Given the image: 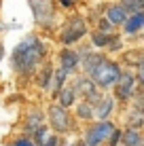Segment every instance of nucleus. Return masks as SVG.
Segmentation results:
<instances>
[{"label":"nucleus","instance_id":"1","mask_svg":"<svg viewBox=\"0 0 144 146\" xmlns=\"http://www.w3.org/2000/svg\"><path fill=\"white\" fill-rule=\"evenodd\" d=\"M49 59H51V42L40 34L32 32L26 34L19 42H15V47L9 53V68L17 76V83L26 87Z\"/></svg>","mask_w":144,"mask_h":146},{"label":"nucleus","instance_id":"2","mask_svg":"<svg viewBox=\"0 0 144 146\" xmlns=\"http://www.w3.org/2000/svg\"><path fill=\"white\" fill-rule=\"evenodd\" d=\"M89 23L85 19V15H83L81 11L76 13H68L64 15L62 23H59L55 36H53V42L57 44V47H78V44L83 42V40H87L89 36Z\"/></svg>","mask_w":144,"mask_h":146},{"label":"nucleus","instance_id":"3","mask_svg":"<svg viewBox=\"0 0 144 146\" xmlns=\"http://www.w3.org/2000/svg\"><path fill=\"white\" fill-rule=\"evenodd\" d=\"M30 13H32L34 26H36L38 34H47V36H55L59 23L64 19V13L57 9L55 0H28Z\"/></svg>","mask_w":144,"mask_h":146},{"label":"nucleus","instance_id":"4","mask_svg":"<svg viewBox=\"0 0 144 146\" xmlns=\"http://www.w3.org/2000/svg\"><path fill=\"white\" fill-rule=\"evenodd\" d=\"M44 117H47V127L51 133L57 135H78L81 133V125L74 121L72 112L62 108L57 102H47L44 106Z\"/></svg>","mask_w":144,"mask_h":146},{"label":"nucleus","instance_id":"5","mask_svg":"<svg viewBox=\"0 0 144 146\" xmlns=\"http://www.w3.org/2000/svg\"><path fill=\"white\" fill-rule=\"evenodd\" d=\"M117 127H119V123L115 119H110V121H91V123H87V125L81 127L78 138L87 146H106L112 131H115Z\"/></svg>","mask_w":144,"mask_h":146},{"label":"nucleus","instance_id":"6","mask_svg":"<svg viewBox=\"0 0 144 146\" xmlns=\"http://www.w3.org/2000/svg\"><path fill=\"white\" fill-rule=\"evenodd\" d=\"M121 70L123 68H121V64H119L117 57H106L100 66L89 74V78L93 80V85H96L100 91L110 93V89L115 87V83L119 80V76H121Z\"/></svg>","mask_w":144,"mask_h":146},{"label":"nucleus","instance_id":"7","mask_svg":"<svg viewBox=\"0 0 144 146\" xmlns=\"http://www.w3.org/2000/svg\"><path fill=\"white\" fill-rule=\"evenodd\" d=\"M136 89H138V80H136V74H133V70H125V68H123L119 80L115 83V87L110 89V95L115 98L119 112L129 106V102H131L133 93H136Z\"/></svg>","mask_w":144,"mask_h":146},{"label":"nucleus","instance_id":"8","mask_svg":"<svg viewBox=\"0 0 144 146\" xmlns=\"http://www.w3.org/2000/svg\"><path fill=\"white\" fill-rule=\"evenodd\" d=\"M47 125V117H44V108L38 104H28L21 110V119H19V133L32 135L38 127Z\"/></svg>","mask_w":144,"mask_h":146},{"label":"nucleus","instance_id":"9","mask_svg":"<svg viewBox=\"0 0 144 146\" xmlns=\"http://www.w3.org/2000/svg\"><path fill=\"white\" fill-rule=\"evenodd\" d=\"M121 36L125 38V42H140L144 36V11L142 13H131L129 17L125 19V23L121 26Z\"/></svg>","mask_w":144,"mask_h":146},{"label":"nucleus","instance_id":"10","mask_svg":"<svg viewBox=\"0 0 144 146\" xmlns=\"http://www.w3.org/2000/svg\"><path fill=\"white\" fill-rule=\"evenodd\" d=\"M55 66L66 70L70 76L81 72V59L76 55V49H70V47H59L57 53H55Z\"/></svg>","mask_w":144,"mask_h":146},{"label":"nucleus","instance_id":"11","mask_svg":"<svg viewBox=\"0 0 144 146\" xmlns=\"http://www.w3.org/2000/svg\"><path fill=\"white\" fill-rule=\"evenodd\" d=\"M102 15L117 30H121V26L125 23V19L129 17V13L123 9V4L119 2V0H102Z\"/></svg>","mask_w":144,"mask_h":146},{"label":"nucleus","instance_id":"12","mask_svg":"<svg viewBox=\"0 0 144 146\" xmlns=\"http://www.w3.org/2000/svg\"><path fill=\"white\" fill-rule=\"evenodd\" d=\"M117 102L110 93H102V98L93 104V117L96 121H110L117 112Z\"/></svg>","mask_w":144,"mask_h":146},{"label":"nucleus","instance_id":"13","mask_svg":"<svg viewBox=\"0 0 144 146\" xmlns=\"http://www.w3.org/2000/svg\"><path fill=\"white\" fill-rule=\"evenodd\" d=\"M53 70H55V62H53V57H51L49 62L42 64L40 70H38V72L34 74V78H32V85H34V87H36L40 93H44V95L49 93V87H51Z\"/></svg>","mask_w":144,"mask_h":146},{"label":"nucleus","instance_id":"14","mask_svg":"<svg viewBox=\"0 0 144 146\" xmlns=\"http://www.w3.org/2000/svg\"><path fill=\"white\" fill-rule=\"evenodd\" d=\"M119 64L125 70H138L142 66V47L140 44H131V47H125V51H121L119 55Z\"/></svg>","mask_w":144,"mask_h":146},{"label":"nucleus","instance_id":"15","mask_svg":"<svg viewBox=\"0 0 144 146\" xmlns=\"http://www.w3.org/2000/svg\"><path fill=\"white\" fill-rule=\"evenodd\" d=\"M70 85L74 87V91H76V98L78 100H87L89 95H91L93 91H98V87L93 85V80L85 76V74H74V76L70 78Z\"/></svg>","mask_w":144,"mask_h":146},{"label":"nucleus","instance_id":"16","mask_svg":"<svg viewBox=\"0 0 144 146\" xmlns=\"http://www.w3.org/2000/svg\"><path fill=\"white\" fill-rule=\"evenodd\" d=\"M70 78H72V76L66 72V70H62V68L55 66V70H53V78H51V87H49V93H47L49 102H55L57 95H59V91L68 85V80H70Z\"/></svg>","mask_w":144,"mask_h":146},{"label":"nucleus","instance_id":"17","mask_svg":"<svg viewBox=\"0 0 144 146\" xmlns=\"http://www.w3.org/2000/svg\"><path fill=\"white\" fill-rule=\"evenodd\" d=\"M72 112V117L74 121H76L78 125H87V123H91V121H96V117H93V108H91V104L85 102V100H78L76 104H74V108L70 110Z\"/></svg>","mask_w":144,"mask_h":146},{"label":"nucleus","instance_id":"18","mask_svg":"<svg viewBox=\"0 0 144 146\" xmlns=\"http://www.w3.org/2000/svg\"><path fill=\"white\" fill-rule=\"evenodd\" d=\"M117 32H100V30H89L87 42L91 44L93 51H106V47L110 44V40L115 38Z\"/></svg>","mask_w":144,"mask_h":146},{"label":"nucleus","instance_id":"19","mask_svg":"<svg viewBox=\"0 0 144 146\" xmlns=\"http://www.w3.org/2000/svg\"><path fill=\"white\" fill-rule=\"evenodd\" d=\"M106 57H108V55L104 53V51H91V53H89L85 59H81V74L89 76V74H91L93 70H96L98 66H100V64H102Z\"/></svg>","mask_w":144,"mask_h":146},{"label":"nucleus","instance_id":"20","mask_svg":"<svg viewBox=\"0 0 144 146\" xmlns=\"http://www.w3.org/2000/svg\"><path fill=\"white\" fill-rule=\"evenodd\" d=\"M123 112V121L119 125H121L123 129H136V131H144V117H140V114H136V112H131L129 108H125V110H121Z\"/></svg>","mask_w":144,"mask_h":146},{"label":"nucleus","instance_id":"21","mask_svg":"<svg viewBox=\"0 0 144 146\" xmlns=\"http://www.w3.org/2000/svg\"><path fill=\"white\" fill-rule=\"evenodd\" d=\"M55 102H57L62 108H66V110H72V108H74V104L78 102V98H76V91H74V87L70 85V80H68V85L62 89V91H59V95H57Z\"/></svg>","mask_w":144,"mask_h":146},{"label":"nucleus","instance_id":"22","mask_svg":"<svg viewBox=\"0 0 144 146\" xmlns=\"http://www.w3.org/2000/svg\"><path fill=\"white\" fill-rule=\"evenodd\" d=\"M121 146H144V131H136V129H123Z\"/></svg>","mask_w":144,"mask_h":146},{"label":"nucleus","instance_id":"23","mask_svg":"<svg viewBox=\"0 0 144 146\" xmlns=\"http://www.w3.org/2000/svg\"><path fill=\"white\" fill-rule=\"evenodd\" d=\"M125 47H127L125 38L121 36V32H117L115 38L110 40V44L106 47V51H104V53H106L108 57H119V55H121V51H125Z\"/></svg>","mask_w":144,"mask_h":146},{"label":"nucleus","instance_id":"24","mask_svg":"<svg viewBox=\"0 0 144 146\" xmlns=\"http://www.w3.org/2000/svg\"><path fill=\"white\" fill-rule=\"evenodd\" d=\"M55 2H57V9H59L64 15L76 13L78 9H81V0H55Z\"/></svg>","mask_w":144,"mask_h":146},{"label":"nucleus","instance_id":"25","mask_svg":"<svg viewBox=\"0 0 144 146\" xmlns=\"http://www.w3.org/2000/svg\"><path fill=\"white\" fill-rule=\"evenodd\" d=\"M91 30H100V32H119V30L112 26L110 21H108L106 17H104V15H100V17L96 19V21L91 23Z\"/></svg>","mask_w":144,"mask_h":146},{"label":"nucleus","instance_id":"26","mask_svg":"<svg viewBox=\"0 0 144 146\" xmlns=\"http://www.w3.org/2000/svg\"><path fill=\"white\" fill-rule=\"evenodd\" d=\"M119 2L123 4V9H125L127 13H142L144 11V0H119Z\"/></svg>","mask_w":144,"mask_h":146},{"label":"nucleus","instance_id":"27","mask_svg":"<svg viewBox=\"0 0 144 146\" xmlns=\"http://www.w3.org/2000/svg\"><path fill=\"white\" fill-rule=\"evenodd\" d=\"M49 133H51V131H49V127H47V125H42V127H38L36 131L30 135V138H32L34 146H42V144H44V140L49 138Z\"/></svg>","mask_w":144,"mask_h":146},{"label":"nucleus","instance_id":"28","mask_svg":"<svg viewBox=\"0 0 144 146\" xmlns=\"http://www.w3.org/2000/svg\"><path fill=\"white\" fill-rule=\"evenodd\" d=\"M42 146H68L66 135H57V133H49V138L44 140Z\"/></svg>","mask_w":144,"mask_h":146},{"label":"nucleus","instance_id":"29","mask_svg":"<svg viewBox=\"0 0 144 146\" xmlns=\"http://www.w3.org/2000/svg\"><path fill=\"white\" fill-rule=\"evenodd\" d=\"M11 144L13 146H34L32 138L26 135V133H13L11 135Z\"/></svg>","mask_w":144,"mask_h":146},{"label":"nucleus","instance_id":"30","mask_svg":"<svg viewBox=\"0 0 144 146\" xmlns=\"http://www.w3.org/2000/svg\"><path fill=\"white\" fill-rule=\"evenodd\" d=\"M74 49H76V55H78V59H85L87 55L93 51V49H91V44H89L87 40H83V42L78 44V47H74Z\"/></svg>","mask_w":144,"mask_h":146},{"label":"nucleus","instance_id":"31","mask_svg":"<svg viewBox=\"0 0 144 146\" xmlns=\"http://www.w3.org/2000/svg\"><path fill=\"white\" fill-rule=\"evenodd\" d=\"M121 138H123V127L119 125L115 131H112V135H110V140H108L106 146H121Z\"/></svg>","mask_w":144,"mask_h":146},{"label":"nucleus","instance_id":"32","mask_svg":"<svg viewBox=\"0 0 144 146\" xmlns=\"http://www.w3.org/2000/svg\"><path fill=\"white\" fill-rule=\"evenodd\" d=\"M19 28H21V23H19V21L7 23V21H2V19H0V34H9V32H13V30H19Z\"/></svg>","mask_w":144,"mask_h":146},{"label":"nucleus","instance_id":"33","mask_svg":"<svg viewBox=\"0 0 144 146\" xmlns=\"http://www.w3.org/2000/svg\"><path fill=\"white\" fill-rule=\"evenodd\" d=\"M133 74H136V80H138V87L144 89V66H140L138 70H133Z\"/></svg>","mask_w":144,"mask_h":146},{"label":"nucleus","instance_id":"34","mask_svg":"<svg viewBox=\"0 0 144 146\" xmlns=\"http://www.w3.org/2000/svg\"><path fill=\"white\" fill-rule=\"evenodd\" d=\"M70 146H87L85 142H83V140L81 138H78V135H74V138L70 140Z\"/></svg>","mask_w":144,"mask_h":146},{"label":"nucleus","instance_id":"35","mask_svg":"<svg viewBox=\"0 0 144 146\" xmlns=\"http://www.w3.org/2000/svg\"><path fill=\"white\" fill-rule=\"evenodd\" d=\"M4 55H7V49H4V40L0 38V64H2V59H4Z\"/></svg>","mask_w":144,"mask_h":146},{"label":"nucleus","instance_id":"36","mask_svg":"<svg viewBox=\"0 0 144 146\" xmlns=\"http://www.w3.org/2000/svg\"><path fill=\"white\" fill-rule=\"evenodd\" d=\"M0 146H13V144H11V140H7V142H2Z\"/></svg>","mask_w":144,"mask_h":146},{"label":"nucleus","instance_id":"37","mask_svg":"<svg viewBox=\"0 0 144 146\" xmlns=\"http://www.w3.org/2000/svg\"><path fill=\"white\" fill-rule=\"evenodd\" d=\"M142 47V66H144V44H140Z\"/></svg>","mask_w":144,"mask_h":146},{"label":"nucleus","instance_id":"38","mask_svg":"<svg viewBox=\"0 0 144 146\" xmlns=\"http://www.w3.org/2000/svg\"><path fill=\"white\" fill-rule=\"evenodd\" d=\"M0 9H2V0H0Z\"/></svg>","mask_w":144,"mask_h":146},{"label":"nucleus","instance_id":"39","mask_svg":"<svg viewBox=\"0 0 144 146\" xmlns=\"http://www.w3.org/2000/svg\"><path fill=\"white\" fill-rule=\"evenodd\" d=\"M68 146H70V138H68Z\"/></svg>","mask_w":144,"mask_h":146},{"label":"nucleus","instance_id":"40","mask_svg":"<svg viewBox=\"0 0 144 146\" xmlns=\"http://www.w3.org/2000/svg\"><path fill=\"white\" fill-rule=\"evenodd\" d=\"M0 144H2V142H0Z\"/></svg>","mask_w":144,"mask_h":146}]
</instances>
